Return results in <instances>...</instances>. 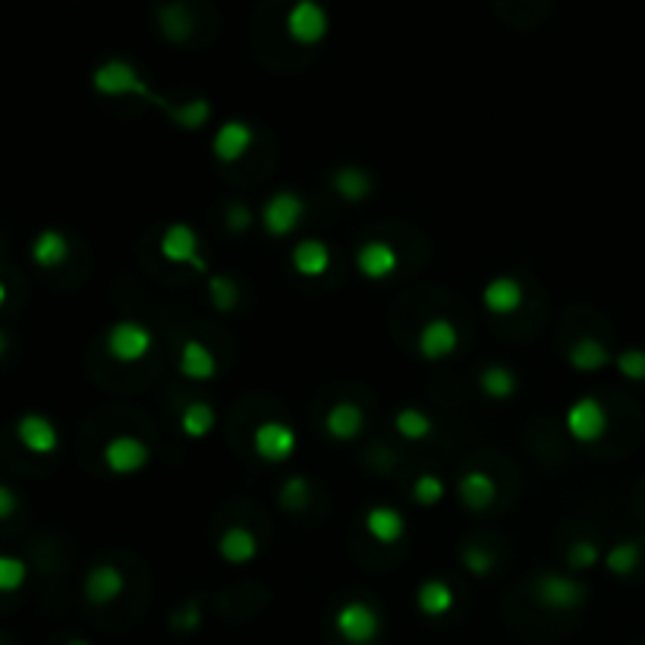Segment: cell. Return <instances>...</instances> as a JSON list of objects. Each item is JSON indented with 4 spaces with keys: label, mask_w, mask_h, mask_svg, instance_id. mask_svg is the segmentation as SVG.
<instances>
[{
    "label": "cell",
    "mask_w": 645,
    "mask_h": 645,
    "mask_svg": "<svg viewBox=\"0 0 645 645\" xmlns=\"http://www.w3.org/2000/svg\"><path fill=\"white\" fill-rule=\"evenodd\" d=\"M92 89L104 98H129V95H136L148 104H155L161 107V111H167V98H161L158 92L148 89V82L142 79V73L133 67L129 60H120V57H111V60H104L101 67H95L92 73Z\"/></svg>",
    "instance_id": "1"
},
{
    "label": "cell",
    "mask_w": 645,
    "mask_h": 645,
    "mask_svg": "<svg viewBox=\"0 0 645 645\" xmlns=\"http://www.w3.org/2000/svg\"><path fill=\"white\" fill-rule=\"evenodd\" d=\"M155 350V334L139 318H120L104 334V353L120 365H136Z\"/></svg>",
    "instance_id": "2"
},
{
    "label": "cell",
    "mask_w": 645,
    "mask_h": 645,
    "mask_svg": "<svg viewBox=\"0 0 645 645\" xmlns=\"http://www.w3.org/2000/svg\"><path fill=\"white\" fill-rule=\"evenodd\" d=\"M532 598L539 601L545 611H579L589 601V586L583 579H576L570 573H539L532 583Z\"/></svg>",
    "instance_id": "3"
},
{
    "label": "cell",
    "mask_w": 645,
    "mask_h": 645,
    "mask_svg": "<svg viewBox=\"0 0 645 645\" xmlns=\"http://www.w3.org/2000/svg\"><path fill=\"white\" fill-rule=\"evenodd\" d=\"M306 199L293 189H277L265 199L262 211H258V224L271 236V240H284V236L296 233L299 224L306 221Z\"/></svg>",
    "instance_id": "4"
},
{
    "label": "cell",
    "mask_w": 645,
    "mask_h": 645,
    "mask_svg": "<svg viewBox=\"0 0 645 645\" xmlns=\"http://www.w3.org/2000/svg\"><path fill=\"white\" fill-rule=\"evenodd\" d=\"M158 252H161L164 262H170V265H186V268L199 271L205 277L211 274L205 255H202L199 233L192 230V224H186V221H174V224L164 227L161 240H158Z\"/></svg>",
    "instance_id": "5"
},
{
    "label": "cell",
    "mask_w": 645,
    "mask_h": 645,
    "mask_svg": "<svg viewBox=\"0 0 645 645\" xmlns=\"http://www.w3.org/2000/svg\"><path fill=\"white\" fill-rule=\"evenodd\" d=\"M564 428L576 444H598L611 428L608 406L595 397H579L576 403H570V410L564 416Z\"/></svg>",
    "instance_id": "6"
},
{
    "label": "cell",
    "mask_w": 645,
    "mask_h": 645,
    "mask_svg": "<svg viewBox=\"0 0 645 645\" xmlns=\"http://www.w3.org/2000/svg\"><path fill=\"white\" fill-rule=\"evenodd\" d=\"M334 633L350 645H372L381 636V614L369 601H347L334 614Z\"/></svg>",
    "instance_id": "7"
},
{
    "label": "cell",
    "mask_w": 645,
    "mask_h": 645,
    "mask_svg": "<svg viewBox=\"0 0 645 645\" xmlns=\"http://www.w3.org/2000/svg\"><path fill=\"white\" fill-rule=\"evenodd\" d=\"M296 444H299V435L296 428L284 419H265L252 428V450L258 460H265L271 466L277 463H287L293 454H296Z\"/></svg>",
    "instance_id": "8"
},
{
    "label": "cell",
    "mask_w": 645,
    "mask_h": 645,
    "mask_svg": "<svg viewBox=\"0 0 645 645\" xmlns=\"http://www.w3.org/2000/svg\"><path fill=\"white\" fill-rule=\"evenodd\" d=\"M104 469L114 476H139V472L152 463V447H148L139 435H114L101 450Z\"/></svg>",
    "instance_id": "9"
},
{
    "label": "cell",
    "mask_w": 645,
    "mask_h": 645,
    "mask_svg": "<svg viewBox=\"0 0 645 645\" xmlns=\"http://www.w3.org/2000/svg\"><path fill=\"white\" fill-rule=\"evenodd\" d=\"M331 29L328 10L318 4V0H296L287 13V35L303 48H315L325 41Z\"/></svg>",
    "instance_id": "10"
},
{
    "label": "cell",
    "mask_w": 645,
    "mask_h": 645,
    "mask_svg": "<svg viewBox=\"0 0 645 645\" xmlns=\"http://www.w3.org/2000/svg\"><path fill=\"white\" fill-rule=\"evenodd\" d=\"M416 350L425 362H441V359H450L457 350H460V331L450 318L444 315H435L428 318L425 325L419 328V337H416Z\"/></svg>",
    "instance_id": "11"
},
{
    "label": "cell",
    "mask_w": 645,
    "mask_h": 645,
    "mask_svg": "<svg viewBox=\"0 0 645 645\" xmlns=\"http://www.w3.org/2000/svg\"><path fill=\"white\" fill-rule=\"evenodd\" d=\"M16 438L29 454L35 457H51L60 450V432L51 416L45 413H26L16 419Z\"/></svg>",
    "instance_id": "12"
},
{
    "label": "cell",
    "mask_w": 645,
    "mask_h": 645,
    "mask_svg": "<svg viewBox=\"0 0 645 645\" xmlns=\"http://www.w3.org/2000/svg\"><path fill=\"white\" fill-rule=\"evenodd\" d=\"M255 145V129L246 120H227L214 129L211 139V155L221 164H236L249 155V148Z\"/></svg>",
    "instance_id": "13"
},
{
    "label": "cell",
    "mask_w": 645,
    "mask_h": 645,
    "mask_svg": "<svg viewBox=\"0 0 645 645\" xmlns=\"http://www.w3.org/2000/svg\"><path fill=\"white\" fill-rule=\"evenodd\" d=\"M400 268V252L387 240H365L356 249V271L365 281H387Z\"/></svg>",
    "instance_id": "14"
},
{
    "label": "cell",
    "mask_w": 645,
    "mask_h": 645,
    "mask_svg": "<svg viewBox=\"0 0 645 645\" xmlns=\"http://www.w3.org/2000/svg\"><path fill=\"white\" fill-rule=\"evenodd\" d=\"M85 598L92 605L104 608V605H114V601L126 592V576L117 564H95L89 573H85V583H82Z\"/></svg>",
    "instance_id": "15"
},
{
    "label": "cell",
    "mask_w": 645,
    "mask_h": 645,
    "mask_svg": "<svg viewBox=\"0 0 645 645\" xmlns=\"http://www.w3.org/2000/svg\"><path fill=\"white\" fill-rule=\"evenodd\" d=\"M331 246L325 240H318V236H306V240H299L293 249H290V265L299 277H306V281H318V277H325L331 271Z\"/></svg>",
    "instance_id": "16"
},
{
    "label": "cell",
    "mask_w": 645,
    "mask_h": 645,
    "mask_svg": "<svg viewBox=\"0 0 645 645\" xmlns=\"http://www.w3.org/2000/svg\"><path fill=\"white\" fill-rule=\"evenodd\" d=\"M177 372L186 381H214L218 378V356H214V350L205 340L189 337L183 340V347L177 353Z\"/></svg>",
    "instance_id": "17"
},
{
    "label": "cell",
    "mask_w": 645,
    "mask_h": 645,
    "mask_svg": "<svg viewBox=\"0 0 645 645\" xmlns=\"http://www.w3.org/2000/svg\"><path fill=\"white\" fill-rule=\"evenodd\" d=\"M457 498L466 510L472 513H485L498 501V482L488 476L485 469H469L457 479Z\"/></svg>",
    "instance_id": "18"
},
{
    "label": "cell",
    "mask_w": 645,
    "mask_h": 645,
    "mask_svg": "<svg viewBox=\"0 0 645 645\" xmlns=\"http://www.w3.org/2000/svg\"><path fill=\"white\" fill-rule=\"evenodd\" d=\"M523 299H526L523 284L516 281V277H507V274L504 277H491V281L482 287V306H485V312L498 315V318H507L513 312H520Z\"/></svg>",
    "instance_id": "19"
},
{
    "label": "cell",
    "mask_w": 645,
    "mask_h": 645,
    "mask_svg": "<svg viewBox=\"0 0 645 645\" xmlns=\"http://www.w3.org/2000/svg\"><path fill=\"white\" fill-rule=\"evenodd\" d=\"M325 432L331 441L350 444L365 432V410L353 400H337L325 413Z\"/></svg>",
    "instance_id": "20"
},
{
    "label": "cell",
    "mask_w": 645,
    "mask_h": 645,
    "mask_svg": "<svg viewBox=\"0 0 645 645\" xmlns=\"http://www.w3.org/2000/svg\"><path fill=\"white\" fill-rule=\"evenodd\" d=\"M567 362H570V369H576V372L595 375V372H601V369H608V365H614V353L608 350L605 340H598V337H592V334H583V337H576V340L570 343Z\"/></svg>",
    "instance_id": "21"
},
{
    "label": "cell",
    "mask_w": 645,
    "mask_h": 645,
    "mask_svg": "<svg viewBox=\"0 0 645 645\" xmlns=\"http://www.w3.org/2000/svg\"><path fill=\"white\" fill-rule=\"evenodd\" d=\"M331 189L337 192L343 202L359 205L375 192V177L359 164H340L331 174Z\"/></svg>",
    "instance_id": "22"
},
{
    "label": "cell",
    "mask_w": 645,
    "mask_h": 645,
    "mask_svg": "<svg viewBox=\"0 0 645 645\" xmlns=\"http://www.w3.org/2000/svg\"><path fill=\"white\" fill-rule=\"evenodd\" d=\"M29 258H32V265H38L41 271H54L60 265H67V258H70V240H67V233H60L54 227H45L41 230L32 246H29Z\"/></svg>",
    "instance_id": "23"
},
{
    "label": "cell",
    "mask_w": 645,
    "mask_h": 645,
    "mask_svg": "<svg viewBox=\"0 0 645 645\" xmlns=\"http://www.w3.org/2000/svg\"><path fill=\"white\" fill-rule=\"evenodd\" d=\"M365 532L372 535L378 545H397L403 535H406V516L397 507H369L365 510V520H362Z\"/></svg>",
    "instance_id": "24"
},
{
    "label": "cell",
    "mask_w": 645,
    "mask_h": 645,
    "mask_svg": "<svg viewBox=\"0 0 645 645\" xmlns=\"http://www.w3.org/2000/svg\"><path fill=\"white\" fill-rule=\"evenodd\" d=\"M218 554L221 561L230 567H243L258 557V535L249 526H230L221 532L218 539Z\"/></svg>",
    "instance_id": "25"
},
{
    "label": "cell",
    "mask_w": 645,
    "mask_h": 645,
    "mask_svg": "<svg viewBox=\"0 0 645 645\" xmlns=\"http://www.w3.org/2000/svg\"><path fill=\"white\" fill-rule=\"evenodd\" d=\"M155 19H158L161 35L170 45H186L192 32H196V16H192V10L186 4H180V0H167V4H161Z\"/></svg>",
    "instance_id": "26"
},
{
    "label": "cell",
    "mask_w": 645,
    "mask_h": 645,
    "mask_svg": "<svg viewBox=\"0 0 645 645\" xmlns=\"http://www.w3.org/2000/svg\"><path fill=\"white\" fill-rule=\"evenodd\" d=\"M642 561H645V542L642 539H623V542H617V545H611L605 551V561H601V564H605V570L611 576L630 579V576L639 573Z\"/></svg>",
    "instance_id": "27"
},
{
    "label": "cell",
    "mask_w": 645,
    "mask_h": 645,
    "mask_svg": "<svg viewBox=\"0 0 645 645\" xmlns=\"http://www.w3.org/2000/svg\"><path fill=\"white\" fill-rule=\"evenodd\" d=\"M454 601H457V595H454V589H450V583H444V579H425V583H419V589H416L419 614L432 617V620L454 611Z\"/></svg>",
    "instance_id": "28"
},
{
    "label": "cell",
    "mask_w": 645,
    "mask_h": 645,
    "mask_svg": "<svg viewBox=\"0 0 645 645\" xmlns=\"http://www.w3.org/2000/svg\"><path fill=\"white\" fill-rule=\"evenodd\" d=\"M164 117L177 129H183V133H199V129H205L211 123V101L208 98H189L180 104L170 101Z\"/></svg>",
    "instance_id": "29"
},
{
    "label": "cell",
    "mask_w": 645,
    "mask_h": 645,
    "mask_svg": "<svg viewBox=\"0 0 645 645\" xmlns=\"http://www.w3.org/2000/svg\"><path fill=\"white\" fill-rule=\"evenodd\" d=\"M214 425H218V413L205 400H189L180 410V432L192 441L208 438L214 432Z\"/></svg>",
    "instance_id": "30"
},
{
    "label": "cell",
    "mask_w": 645,
    "mask_h": 645,
    "mask_svg": "<svg viewBox=\"0 0 645 645\" xmlns=\"http://www.w3.org/2000/svg\"><path fill=\"white\" fill-rule=\"evenodd\" d=\"M479 387L488 400H510L516 394V387H520V381H516V372L510 369V365L488 362L479 372Z\"/></svg>",
    "instance_id": "31"
},
{
    "label": "cell",
    "mask_w": 645,
    "mask_h": 645,
    "mask_svg": "<svg viewBox=\"0 0 645 645\" xmlns=\"http://www.w3.org/2000/svg\"><path fill=\"white\" fill-rule=\"evenodd\" d=\"M208 299H211V309L218 315H230L243 299L240 284H236L230 274H208Z\"/></svg>",
    "instance_id": "32"
},
{
    "label": "cell",
    "mask_w": 645,
    "mask_h": 645,
    "mask_svg": "<svg viewBox=\"0 0 645 645\" xmlns=\"http://www.w3.org/2000/svg\"><path fill=\"white\" fill-rule=\"evenodd\" d=\"M394 428H397V435L406 441H425L435 432V422L428 413L416 410V406H403V410H397V416H394Z\"/></svg>",
    "instance_id": "33"
},
{
    "label": "cell",
    "mask_w": 645,
    "mask_h": 645,
    "mask_svg": "<svg viewBox=\"0 0 645 645\" xmlns=\"http://www.w3.org/2000/svg\"><path fill=\"white\" fill-rule=\"evenodd\" d=\"M312 501V485L306 476H290L281 491H277V504H281V510L287 513H303Z\"/></svg>",
    "instance_id": "34"
},
{
    "label": "cell",
    "mask_w": 645,
    "mask_h": 645,
    "mask_svg": "<svg viewBox=\"0 0 645 645\" xmlns=\"http://www.w3.org/2000/svg\"><path fill=\"white\" fill-rule=\"evenodd\" d=\"M460 564H463V570H466L469 576L485 579V576L494 570V564H498V557H494L491 548H485V545H479V542H466V545L460 548Z\"/></svg>",
    "instance_id": "35"
},
{
    "label": "cell",
    "mask_w": 645,
    "mask_h": 645,
    "mask_svg": "<svg viewBox=\"0 0 645 645\" xmlns=\"http://www.w3.org/2000/svg\"><path fill=\"white\" fill-rule=\"evenodd\" d=\"M601 561H605V551H601V545L595 539H576L567 548V567L576 573H586V570L598 567Z\"/></svg>",
    "instance_id": "36"
},
{
    "label": "cell",
    "mask_w": 645,
    "mask_h": 645,
    "mask_svg": "<svg viewBox=\"0 0 645 645\" xmlns=\"http://www.w3.org/2000/svg\"><path fill=\"white\" fill-rule=\"evenodd\" d=\"M29 579V564L23 557L13 554H0V595H13L26 586Z\"/></svg>",
    "instance_id": "37"
},
{
    "label": "cell",
    "mask_w": 645,
    "mask_h": 645,
    "mask_svg": "<svg viewBox=\"0 0 645 645\" xmlns=\"http://www.w3.org/2000/svg\"><path fill=\"white\" fill-rule=\"evenodd\" d=\"M413 494V501L419 507H438L444 501V494H447V482L441 476H435V472H425V476H419L410 488Z\"/></svg>",
    "instance_id": "38"
},
{
    "label": "cell",
    "mask_w": 645,
    "mask_h": 645,
    "mask_svg": "<svg viewBox=\"0 0 645 645\" xmlns=\"http://www.w3.org/2000/svg\"><path fill=\"white\" fill-rule=\"evenodd\" d=\"M614 369L623 381L630 384H645V350L642 347H627L614 356Z\"/></svg>",
    "instance_id": "39"
},
{
    "label": "cell",
    "mask_w": 645,
    "mask_h": 645,
    "mask_svg": "<svg viewBox=\"0 0 645 645\" xmlns=\"http://www.w3.org/2000/svg\"><path fill=\"white\" fill-rule=\"evenodd\" d=\"M170 627H174L177 633H196L202 627V605L196 598L186 601L183 608H177L174 614H170Z\"/></svg>",
    "instance_id": "40"
},
{
    "label": "cell",
    "mask_w": 645,
    "mask_h": 645,
    "mask_svg": "<svg viewBox=\"0 0 645 645\" xmlns=\"http://www.w3.org/2000/svg\"><path fill=\"white\" fill-rule=\"evenodd\" d=\"M224 224H227V230L230 233H249L252 227H255V211L246 205V202H230L227 205V211H224Z\"/></svg>",
    "instance_id": "41"
},
{
    "label": "cell",
    "mask_w": 645,
    "mask_h": 645,
    "mask_svg": "<svg viewBox=\"0 0 645 645\" xmlns=\"http://www.w3.org/2000/svg\"><path fill=\"white\" fill-rule=\"evenodd\" d=\"M16 510H19V494L10 485H0V523L10 520Z\"/></svg>",
    "instance_id": "42"
},
{
    "label": "cell",
    "mask_w": 645,
    "mask_h": 645,
    "mask_svg": "<svg viewBox=\"0 0 645 645\" xmlns=\"http://www.w3.org/2000/svg\"><path fill=\"white\" fill-rule=\"evenodd\" d=\"M7 347H10V340H7V334H4V331H0V356L7 353Z\"/></svg>",
    "instance_id": "43"
},
{
    "label": "cell",
    "mask_w": 645,
    "mask_h": 645,
    "mask_svg": "<svg viewBox=\"0 0 645 645\" xmlns=\"http://www.w3.org/2000/svg\"><path fill=\"white\" fill-rule=\"evenodd\" d=\"M4 306H7V284L0 281V309H4Z\"/></svg>",
    "instance_id": "44"
},
{
    "label": "cell",
    "mask_w": 645,
    "mask_h": 645,
    "mask_svg": "<svg viewBox=\"0 0 645 645\" xmlns=\"http://www.w3.org/2000/svg\"><path fill=\"white\" fill-rule=\"evenodd\" d=\"M67 645H92V642H89V639H70Z\"/></svg>",
    "instance_id": "45"
}]
</instances>
